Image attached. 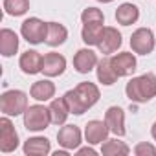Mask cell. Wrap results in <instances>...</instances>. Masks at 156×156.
I'll use <instances>...</instances> for the list:
<instances>
[{"label":"cell","instance_id":"1","mask_svg":"<svg viewBox=\"0 0 156 156\" xmlns=\"http://www.w3.org/2000/svg\"><path fill=\"white\" fill-rule=\"evenodd\" d=\"M64 99H66L72 114L81 116L99 101V88L94 83L85 81V83H79L73 90H68L64 94Z\"/></svg>","mask_w":156,"mask_h":156},{"label":"cell","instance_id":"2","mask_svg":"<svg viewBox=\"0 0 156 156\" xmlns=\"http://www.w3.org/2000/svg\"><path fill=\"white\" fill-rule=\"evenodd\" d=\"M125 94L134 103H145V101L156 98V75L143 73L140 77L130 79L125 87Z\"/></svg>","mask_w":156,"mask_h":156},{"label":"cell","instance_id":"3","mask_svg":"<svg viewBox=\"0 0 156 156\" xmlns=\"http://www.w3.org/2000/svg\"><path fill=\"white\" fill-rule=\"evenodd\" d=\"M28 108V98L22 90H8L0 98V110L6 116H20Z\"/></svg>","mask_w":156,"mask_h":156},{"label":"cell","instance_id":"4","mask_svg":"<svg viewBox=\"0 0 156 156\" xmlns=\"http://www.w3.org/2000/svg\"><path fill=\"white\" fill-rule=\"evenodd\" d=\"M50 123H51L50 108H46L42 105H31L30 108H26V112H24V127L28 130L39 132V130L48 129Z\"/></svg>","mask_w":156,"mask_h":156},{"label":"cell","instance_id":"5","mask_svg":"<svg viewBox=\"0 0 156 156\" xmlns=\"http://www.w3.org/2000/svg\"><path fill=\"white\" fill-rule=\"evenodd\" d=\"M20 33L22 37L30 42V44H41L46 42V35H48V22H42L37 17H31L28 20L22 22L20 26Z\"/></svg>","mask_w":156,"mask_h":156},{"label":"cell","instance_id":"6","mask_svg":"<svg viewBox=\"0 0 156 156\" xmlns=\"http://www.w3.org/2000/svg\"><path fill=\"white\" fill-rule=\"evenodd\" d=\"M130 48L134 50V53L140 55H147L154 50V35L149 28H140L132 33L130 37Z\"/></svg>","mask_w":156,"mask_h":156},{"label":"cell","instance_id":"7","mask_svg":"<svg viewBox=\"0 0 156 156\" xmlns=\"http://www.w3.org/2000/svg\"><path fill=\"white\" fill-rule=\"evenodd\" d=\"M19 147V134L11 123V119L2 118L0 119V151L13 152Z\"/></svg>","mask_w":156,"mask_h":156},{"label":"cell","instance_id":"8","mask_svg":"<svg viewBox=\"0 0 156 156\" xmlns=\"http://www.w3.org/2000/svg\"><path fill=\"white\" fill-rule=\"evenodd\" d=\"M110 61H112V68L118 77H127V75L134 73V70H136V57L130 51H121V53L110 57Z\"/></svg>","mask_w":156,"mask_h":156},{"label":"cell","instance_id":"9","mask_svg":"<svg viewBox=\"0 0 156 156\" xmlns=\"http://www.w3.org/2000/svg\"><path fill=\"white\" fill-rule=\"evenodd\" d=\"M121 42H123V41H121V33H119L116 28L107 26V28L103 30V35H101V41H99L98 48H99L101 53L108 55V53L118 51V48L121 46Z\"/></svg>","mask_w":156,"mask_h":156},{"label":"cell","instance_id":"10","mask_svg":"<svg viewBox=\"0 0 156 156\" xmlns=\"http://www.w3.org/2000/svg\"><path fill=\"white\" fill-rule=\"evenodd\" d=\"M66 68V59L61 55V53H55V51H50L42 57V72L44 75L48 77H57L64 72Z\"/></svg>","mask_w":156,"mask_h":156},{"label":"cell","instance_id":"11","mask_svg":"<svg viewBox=\"0 0 156 156\" xmlns=\"http://www.w3.org/2000/svg\"><path fill=\"white\" fill-rule=\"evenodd\" d=\"M57 141L61 147L72 151V149H77L81 145V130L79 127H75V125H66L62 127L59 132H57Z\"/></svg>","mask_w":156,"mask_h":156},{"label":"cell","instance_id":"12","mask_svg":"<svg viewBox=\"0 0 156 156\" xmlns=\"http://www.w3.org/2000/svg\"><path fill=\"white\" fill-rule=\"evenodd\" d=\"M108 127L105 121H99V119H92L87 123L85 127V138L90 145H96V143H103L108 136Z\"/></svg>","mask_w":156,"mask_h":156},{"label":"cell","instance_id":"13","mask_svg":"<svg viewBox=\"0 0 156 156\" xmlns=\"http://www.w3.org/2000/svg\"><path fill=\"white\" fill-rule=\"evenodd\" d=\"M19 66L24 73L28 75H35L39 72H42V55L35 50H28L20 55V61H19Z\"/></svg>","mask_w":156,"mask_h":156},{"label":"cell","instance_id":"14","mask_svg":"<svg viewBox=\"0 0 156 156\" xmlns=\"http://www.w3.org/2000/svg\"><path fill=\"white\" fill-rule=\"evenodd\" d=\"M105 123L112 134H116V136L125 134V112L119 107H110L105 112Z\"/></svg>","mask_w":156,"mask_h":156},{"label":"cell","instance_id":"15","mask_svg":"<svg viewBox=\"0 0 156 156\" xmlns=\"http://www.w3.org/2000/svg\"><path fill=\"white\" fill-rule=\"evenodd\" d=\"M98 62H99L98 55L92 50H88V48L79 50L75 53V57H73V68L79 73H88L94 66H98Z\"/></svg>","mask_w":156,"mask_h":156},{"label":"cell","instance_id":"16","mask_svg":"<svg viewBox=\"0 0 156 156\" xmlns=\"http://www.w3.org/2000/svg\"><path fill=\"white\" fill-rule=\"evenodd\" d=\"M19 50V37L13 30L4 28L0 31V51H2L4 57H11L15 55Z\"/></svg>","mask_w":156,"mask_h":156},{"label":"cell","instance_id":"17","mask_svg":"<svg viewBox=\"0 0 156 156\" xmlns=\"http://www.w3.org/2000/svg\"><path fill=\"white\" fill-rule=\"evenodd\" d=\"M30 94L33 99L37 101H48L55 96V85L48 79H42V81H35L30 88Z\"/></svg>","mask_w":156,"mask_h":156},{"label":"cell","instance_id":"18","mask_svg":"<svg viewBox=\"0 0 156 156\" xmlns=\"http://www.w3.org/2000/svg\"><path fill=\"white\" fill-rule=\"evenodd\" d=\"M48 108H50L51 123H53V125H62V123L66 121L68 114H72V112H70V107H68V103H66V99H64V96L53 99Z\"/></svg>","mask_w":156,"mask_h":156},{"label":"cell","instance_id":"19","mask_svg":"<svg viewBox=\"0 0 156 156\" xmlns=\"http://www.w3.org/2000/svg\"><path fill=\"white\" fill-rule=\"evenodd\" d=\"M103 22H90V24H83V31H81V37H83V42L88 44V46H98L99 41H101V35H103Z\"/></svg>","mask_w":156,"mask_h":156},{"label":"cell","instance_id":"20","mask_svg":"<svg viewBox=\"0 0 156 156\" xmlns=\"http://www.w3.org/2000/svg\"><path fill=\"white\" fill-rule=\"evenodd\" d=\"M50 152V141L46 138L35 136L24 143V154L28 156H46Z\"/></svg>","mask_w":156,"mask_h":156},{"label":"cell","instance_id":"21","mask_svg":"<svg viewBox=\"0 0 156 156\" xmlns=\"http://www.w3.org/2000/svg\"><path fill=\"white\" fill-rule=\"evenodd\" d=\"M98 79H99V83H103L107 87H110V85H114L118 81V75H116V72L112 68L110 57H103L98 62Z\"/></svg>","mask_w":156,"mask_h":156},{"label":"cell","instance_id":"22","mask_svg":"<svg viewBox=\"0 0 156 156\" xmlns=\"http://www.w3.org/2000/svg\"><path fill=\"white\" fill-rule=\"evenodd\" d=\"M140 19V9L134 4H121L116 9V20L121 26H130Z\"/></svg>","mask_w":156,"mask_h":156},{"label":"cell","instance_id":"23","mask_svg":"<svg viewBox=\"0 0 156 156\" xmlns=\"http://www.w3.org/2000/svg\"><path fill=\"white\" fill-rule=\"evenodd\" d=\"M68 39V31L62 24L59 22H48V35H46V44L50 46H61Z\"/></svg>","mask_w":156,"mask_h":156},{"label":"cell","instance_id":"24","mask_svg":"<svg viewBox=\"0 0 156 156\" xmlns=\"http://www.w3.org/2000/svg\"><path fill=\"white\" fill-rule=\"evenodd\" d=\"M129 152H130V149L123 141H118V140H105L103 147H101L103 156H125Z\"/></svg>","mask_w":156,"mask_h":156},{"label":"cell","instance_id":"25","mask_svg":"<svg viewBox=\"0 0 156 156\" xmlns=\"http://www.w3.org/2000/svg\"><path fill=\"white\" fill-rule=\"evenodd\" d=\"M4 9L11 17H20L30 9V0H4Z\"/></svg>","mask_w":156,"mask_h":156},{"label":"cell","instance_id":"26","mask_svg":"<svg viewBox=\"0 0 156 156\" xmlns=\"http://www.w3.org/2000/svg\"><path fill=\"white\" fill-rule=\"evenodd\" d=\"M81 20L83 24H90V22H105V15L101 13V9L98 8H87L81 13Z\"/></svg>","mask_w":156,"mask_h":156},{"label":"cell","instance_id":"27","mask_svg":"<svg viewBox=\"0 0 156 156\" xmlns=\"http://www.w3.org/2000/svg\"><path fill=\"white\" fill-rule=\"evenodd\" d=\"M134 154L136 156H154L156 154V147L154 145H151V143H147V141H141V143H138L136 147H134Z\"/></svg>","mask_w":156,"mask_h":156},{"label":"cell","instance_id":"28","mask_svg":"<svg viewBox=\"0 0 156 156\" xmlns=\"http://www.w3.org/2000/svg\"><path fill=\"white\" fill-rule=\"evenodd\" d=\"M77 154H81V156H83V154H90V156H94V154H96V151H94L92 147H83V149L77 151Z\"/></svg>","mask_w":156,"mask_h":156},{"label":"cell","instance_id":"29","mask_svg":"<svg viewBox=\"0 0 156 156\" xmlns=\"http://www.w3.org/2000/svg\"><path fill=\"white\" fill-rule=\"evenodd\" d=\"M151 134H152V138H154V141H156V121H154V125H152V129H151Z\"/></svg>","mask_w":156,"mask_h":156},{"label":"cell","instance_id":"30","mask_svg":"<svg viewBox=\"0 0 156 156\" xmlns=\"http://www.w3.org/2000/svg\"><path fill=\"white\" fill-rule=\"evenodd\" d=\"M66 151H68V149H66ZM66 151H57V152H55V156H66V154H68Z\"/></svg>","mask_w":156,"mask_h":156},{"label":"cell","instance_id":"31","mask_svg":"<svg viewBox=\"0 0 156 156\" xmlns=\"http://www.w3.org/2000/svg\"><path fill=\"white\" fill-rule=\"evenodd\" d=\"M98 2H103V4H108V2H112V0H98Z\"/></svg>","mask_w":156,"mask_h":156}]
</instances>
